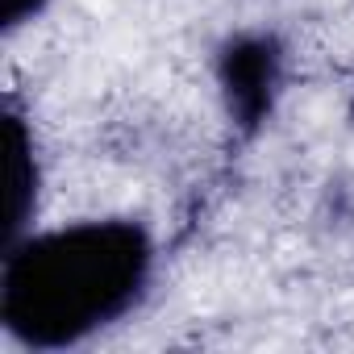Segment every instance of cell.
<instances>
[{"label":"cell","instance_id":"obj_1","mask_svg":"<svg viewBox=\"0 0 354 354\" xmlns=\"http://www.w3.org/2000/svg\"><path fill=\"white\" fill-rule=\"evenodd\" d=\"M150 271L146 234L129 221H84L21 242L5 263L0 317L26 346H71L117 321Z\"/></svg>","mask_w":354,"mask_h":354},{"label":"cell","instance_id":"obj_2","mask_svg":"<svg viewBox=\"0 0 354 354\" xmlns=\"http://www.w3.org/2000/svg\"><path fill=\"white\" fill-rule=\"evenodd\" d=\"M225 84L242 117H259L267 109V92L275 84V55L267 42H242L225 59Z\"/></svg>","mask_w":354,"mask_h":354},{"label":"cell","instance_id":"obj_3","mask_svg":"<svg viewBox=\"0 0 354 354\" xmlns=\"http://www.w3.org/2000/svg\"><path fill=\"white\" fill-rule=\"evenodd\" d=\"M38 5H42V0H5V21H9V26H17L21 17L38 13Z\"/></svg>","mask_w":354,"mask_h":354}]
</instances>
